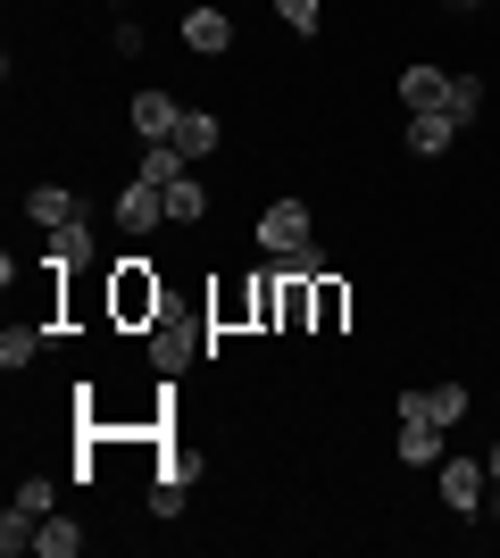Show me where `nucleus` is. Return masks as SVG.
Wrapping results in <instances>:
<instances>
[{
    "mask_svg": "<svg viewBox=\"0 0 500 558\" xmlns=\"http://www.w3.org/2000/svg\"><path fill=\"white\" fill-rule=\"evenodd\" d=\"M317 226H309V201H267L259 209V251L267 258H292V251H309Z\"/></svg>",
    "mask_w": 500,
    "mask_h": 558,
    "instance_id": "f257e3e1",
    "label": "nucleus"
},
{
    "mask_svg": "<svg viewBox=\"0 0 500 558\" xmlns=\"http://www.w3.org/2000/svg\"><path fill=\"white\" fill-rule=\"evenodd\" d=\"M484 484H492V466H484V459H442V509L476 517L484 509Z\"/></svg>",
    "mask_w": 500,
    "mask_h": 558,
    "instance_id": "f03ea898",
    "label": "nucleus"
},
{
    "mask_svg": "<svg viewBox=\"0 0 500 558\" xmlns=\"http://www.w3.org/2000/svg\"><path fill=\"white\" fill-rule=\"evenodd\" d=\"M192 359H200V333L175 326V317H150V367H159V375H184Z\"/></svg>",
    "mask_w": 500,
    "mask_h": 558,
    "instance_id": "7ed1b4c3",
    "label": "nucleus"
},
{
    "mask_svg": "<svg viewBox=\"0 0 500 558\" xmlns=\"http://www.w3.org/2000/svg\"><path fill=\"white\" fill-rule=\"evenodd\" d=\"M175 125H184V100L159 93V84H143V93H134V134L143 142H175Z\"/></svg>",
    "mask_w": 500,
    "mask_h": 558,
    "instance_id": "20e7f679",
    "label": "nucleus"
},
{
    "mask_svg": "<svg viewBox=\"0 0 500 558\" xmlns=\"http://www.w3.org/2000/svg\"><path fill=\"white\" fill-rule=\"evenodd\" d=\"M159 217H167V192L150 184V175H134V184L118 192V233H150Z\"/></svg>",
    "mask_w": 500,
    "mask_h": 558,
    "instance_id": "39448f33",
    "label": "nucleus"
},
{
    "mask_svg": "<svg viewBox=\"0 0 500 558\" xmlns=\"http://www.w3.org/2000/svg\"><path fill=\"white\" fill-rule=\"evenodd\" d=\"M118 317H125V326L159 317V283H150V267H143V258H125V267H118Z\"/></svg>",
    "mask_w": 500,
    "mask_h": 558,
    "instance_id": "423d86ee",
    "label": "nucleus"
},
{
    "mask_svg": "<svg viewBox=\"0 0 500 558\" xmlns=\"http://www.w3.org/2000/svg\"><path fill=\"white\" fill-rule=\"evenodd\" d=\"M184 50L225 59V50H234V17H225V9H184Z\"/></svg>",
    "mask_w": 500,
    "mask_h": 558,
    "instance_id": "0eeeda50",
    "label": "nucleus"
},
{
    "mask_svg": "<svg viewBox=\"0 0 500 558\" xmlns=\"http://www.w3.org/2000/svg\"><path fill=\"white\" fill-rule=\"evenodd\" d=\"M451 425H434V417H401V466H442L451 459V442H442Z\"/></svg>",
    "mask_w": 500,
    "mask_h": 558,
    "instance_id": "6e6552de",
    "label": "nucleus"
},
{
    "mask_svg": "<svg viewBox=\"0 0 500 558\" xmlns=\"http://www.w3.org/2000/svg\"><path fill=\"white\" fill-rule=\"evenodd\" d=\"M401 417H434V425H459V417H467V384H434V392H401Z\"/></svg>",
    "mask_w": 500,
    "mask_h": 558,
    "instance_id": "1a4fd4ad",
    "label": "nucleus"
},
{
    "mask_svg": "<svg viewBox=\"0 0 500 558\" xmlns=\"http://www.w3.org/2000/svg\"><path fill=\"white\" fill-rule=\"evenodd\" d=\"M401 109L417 117V109H442L451 117V75L442 68H401Z\"/></svg>",
    "mask_w": 500,
    "mask_h": 558,
    "instance_id": "9d476101",
    "label": "nucleus"
},
{
    "mask_svg": "<svg viewBox=\"0 0 500 558\" xmlns=\"http://www.w3.org/2000/svg\"><path fill=\"white\" fill-rule=\"evenodd\" d=\"M25 217L50 233V226H75V217H84V201H75L68 184H34V192H25Z\"/></svg>",
    "mask_w": 500,
    "mask_h": 558,
    "instance_id": "9b49d317",
    "label": "nucleus"
},
{
    "mask_svg": "<svg viewBox=\"0 0 500 558\" xmlns=\"http://www.w3.org/2000/svg\"><path fill=\"white\" fill-rule=\"evenodd\" d=\"M451 142H459V117H442V109H417V117H408V150H417V159H442Z\"/></svg>",
    "mask_w": 500,
    "mask_h": 558,
    "instance_id": "f8f14e48",
    "label": "nucleus"
},
{
    "mask_svg": "<svg viewBox=\"0 0 500 558\" xmlns=\"http://www.w3.org/2000/svg\"><path fill=\"white\" fill-rule=\"evenodd\" d=\"M217 142H225V125H217L209 109H184V125H175V150H184V159H209Z\"/></svg>",
    "mask_w": 500,
    "mask_h": 558,
    "instance_id": "ddd939ff",
    "label": "nucleus"
},
{
    "mask_svg": "<svg viewBox=\"0 0 500 558\" xmlns=\"http://www.w3.org/2000/svg\"><path fill=\"white\" fill-rule=\"evenodd\" d=\"M50 267H93V226H50Z\"/></svg>",
    "mask_w": 500,
    "mask_h": 558,
    "instance_id": "4468645a",
    "label": "nucleus"
},
{
    "mask_svg": "<svg viewBox=\"0 0 500 558\" xmlns=\"http://www.w3.org/2000/svg\"><path fill=\"white\" fill-rule=\"evenodd\" d=\"M34 550L42 558H75L84 550V525H75V517H42V525H34Z\"/></svg>",
    "mask_w": 500,
    "mask_h": 558,
    "instance_id": "2eb2a0df",
    "label": "nucleus"
},
{
    "mask_svg": "<svg viewBox=\"0 0 500 558\" xmlns=\"http://www.w3.org/2000/svg\"><path fill=\"white\" fill-rule=\"evenodd\" d=\"M167 217H175V226H200V217H209V192H200V175H175V184H167Z\"/></svg>",
    "mask_w": 500,
    "mask_h": 558,
    "instance_id": "dca6fc26",
    "label": "nucleus"
},
{
    "mask_svg": "<svg viewBox=\"0 0 500 558\" xmlns=\"http://www.w3.org/2000/svg\"><path fill=\"white\" fill-rule=\"evenodd\" d=\"M143 175H150V184H175V175H192V159H184V150H175V142H143Z\"/></svg>",
    "mask_w": 500,
    "mask_h": 558,
    "instance_id": "f3484780",
    "label": "nucleus"
},
{
    "mask_svg": "<svg viewBox=\"0 0 500 558\" xmlns=\"http://www.w3.org/2000/svg\"><path fill=\"white\" fill-rule=\"evenodd\" d=\"M34 350H42V326H9V333H0V367H9V375L34 367Z\"/></svg>",
    "mask_w": 500,
    "mask_h": 558,
    "instance_id": "a211bd4d",
    "label": "nucleus"
},
{
    "mask_svg": "<svg viewBox=\"0 0 500 558\" xmlns=\"http://www.w3.org/2000/svg\"><path fill=\"white\" fill-rule=\"evenodd\" d=\"M34 525H42V517L9 500V517H0V550H9V558H17V550H34Z\"/></svg>",
    "mask_w": 500,
    "mask_h": 558,
    "instance_id": "6ab92c4d",
    "label": "nucleus"
},
{
    "mask_svg": "<svg viewBox=\"0 0 500 558\" xmlns=\"http://www.w3.org/2000/svg\"><path fill=\"white\" fill-rule=\"evenodd\" d=\"M476 109H484V75H451V117L467 125Z\"/></svg>",
    "mask_w": 500,
    "mask_h": 558,
    "instance_id": "aec40b11",
    "label": "nucleus"
},
{
    "mask_svg": "<svg viewBox=\"0 0 500 558\" xmlns=\"http://www.w3.org/2000/svg\"><path fill=\"white\" fill-rule=\"evenodd\" d=\"M342 308H351V292H342V283H326V276H317V326H342Z\"/></svg>",
    "mask_w": 500,
    "mask_h": 558,
    "instance_id": "412c9836",
    "label": "nucleus"
},
{
    "mask_svg": "<svg viewBox=\"0 0 500 558\" xmlns=\"http://www.w3.org/2000/svg\"><path fill=\"white\" fill-rule=\"evenodd\" d=\"M50 500H59V492H50V475H25V484H17V509L50 517Z\"/></svg>",
    "mask_w": 500,
    "mask_h": 558,
    "instance_id": "4be33fe9",
    "label": "nucleus"
},
{
    "mask_svg": "<svg viewBox=\"0 0 500 558\" xmlns=\"http://www.w3.org/2000/svg\"><path fill=\"white\" fill-rule=\"evenodd\" d=\"M276 17H284L292 34H317V0H276Z\"/></svg>",
    "mask_w": 500,
    "mask_h": 558,
    "instance_id": "5701e85b",
    "label": "nucleus"
},
{
    "mask_svg": "<svg viewBox=\"0 0 500 558\" xmlns=\"http://www.w3.org/2000/svg\"><path fill=\"white\" fill-rule=\"evenodd\" d=\"M150 517H184V484H167V475H159V484H150Z\"/></svg>",
    "mask_w": 500,
    "mask_h": 558,
    "instance_id": "b1692460",
    "label": "nucleus"
},
{
    "mask_svg": "<svg viewBox=\"0 0 500 558\" xmlns=\"http://www.w3.org/2000/svg\"><path fill=\"white\" fill-rule=\"evenodd\" d=\"M284 276H309V283L326 276V258H317V242H309V251H292V258H284Z\"/></svg>",
    "mask_w": 500,
    "mask_h": 558,
    "instance_id": "393cba45",
    "label": "nucleus"
},
{
    "mask_svg": "<svg viewBox=\"0 0 500 558\" xmlns=\"http://www.w3.org/2000/svg\"><path fill=\"white\" fill-rule=\"evenodd\" d=\"M484 466H492V525H500V442H492V459H484Z\"/></svg>",
    "mask_w": 500,
    "mask_h": 558,
    "instance_id": "a878e982",
    "label": "nucleus"
},
{
    "mask_svg": "<svg viewBox=\"0 0 500 558\" xmlns=\"http://www.w3.org/2000/svg\"><path fill=\"white\" fill-rule=\"evenodd\" d=\"M442 9H459V17H467V9H484V0H442Z\"/></svg>",
    "mask_w": 500,
    "mask_h": 558,
    "instance_id": "bb28decb",
    "label": "nucleus"
}]
</instances>
